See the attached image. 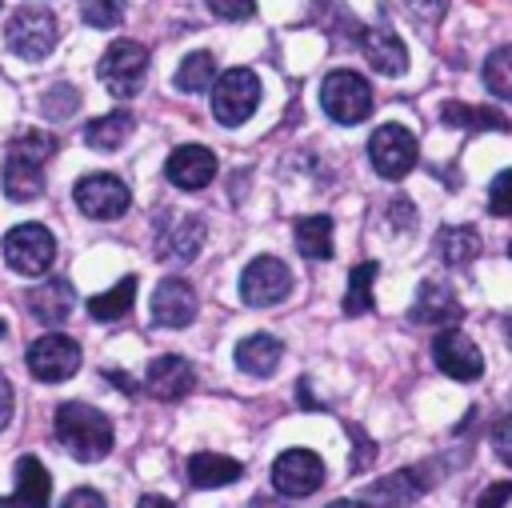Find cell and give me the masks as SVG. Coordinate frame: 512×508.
<instances>
[{
	"instance_id": "cell-1",
	"label": "cell",
	"mask_w": 512,
	"mask_h": 508,
	"mask_svg": "<svg viewBox=\"0 0 512 508\" xmlns=\"http://www.w3.org/2000/svg\"><path fill=\"white\" fill-rule=\"evenodd\" d=\"M56 156V136L48 132H20L12 144H8V156H4V172H0V184H4V196L8 200H36L44 192V164Z\"/></svg>"
},
{
	"instance_id": "cell-2",
	"label": "cell",
	"mask_w": 512,
	"mask_h": 508,
	"mask_svg": "<svg viewBox=\"0 0 512 508\" xmlns=\"http://www.w3.org/2000/svg\"><path fill=\"white\" fill-rule=\"evenodd\" d=\"M56 440L64 444L68 456H76L84 464L104 460L112 452V420L92 404L68 400L56 408Z\"/></svg>"
},
{
	"instance_id": "cell-3",
	"label": "cell",
	"mask_w": 512,
	"mask_h": 508,
	"mask_svg": "<svg viewBox=\"0 0 512 508\" xmlns=\"http://www.w3.org/2000/svg\"><path fill=\"white\" fill-rule=\"evenodd\" d=\"M96 76L116 100H132L148 76V48L140 40H112L96 64Z\"/></svg>"
},
{
	"instance_id": "cell-4",
	"label": "cell",
	"mask_w": 512,
	"mask_h": 508,
	"mask_svg": "<svg viewBox=\"0 0 512 508\" xmlns=\"http://www.w3.org/2000/svg\"><path fill=\"white\" fill-rule=\"evenodd\" d=\"M320 108H324L328 120H336V124H360V120H368V112H372V88H368V80H364L360 72L336 68V72H328L324 84H320Z\"/></svg>"
},
{
	"instance_id": "cell-5",
	"label": "cell",
	"mask_w": 512,
	"mask_h": 508,
	"mask_svg": "<svg viewBox=\"0 0 512 508\" xmlns=\"http://www.w3.org/2000/svg\"><path fill=\"white\" fill-rule=\"evenodd\" d=\"M260 104V80L252 68H228L212 84V116L224 128H240Z\"/></svg>"
},
{
	"instance_id": "cell-6",
	"label": "cell",
	"mask_w": 512,
	"mask_h": 508,
	"mask_svg": "<svg viewBox=\"0 0 512 508\" xmlns=\"http://www.w3.org/2000/svg\"><path fill=\"white\" fill-rule=\"evenodd\" d=\"M4 260L20 276H44L56 260V240L44 224H16L4 236Z\"/></svg>"
},
{
	"instance_id": "cell-7",
	"label": "cell",
	"mask_w": 512,
	"mask_h": 508,
	"mask_svg": "<svg viewBox=\"0 0 512 508\" xmlns=\"http://www.w3.org/2000/svg\"><path fill=\"white\" fill-rule=\"evenodd\" d=\"M72 196H76V208L84 216H92V220H120L128 212V204H132L128 184L120 176H112V172L80 176L76 188H72Z\"/></svg>"
},
{
	"instance_id": "cell-8",
	"label": "cell",
	"mask_w": 512,
	"mask_h": 508,
	"mask_svg": "<svg viewBox=\"0 0 512 508\" xmlns=\"http://www.w3.org/2000/svg\"><path fill=\"white\" fill-rule=\"evenodd\" d=\"M4 40L16 56L44 60L56 48V16L48 8H20V12H12L8 28H4Z\"/></svg>"
},
{
	"instance_id": "cell-9",
	"label": "cell",
	"mask_w": 512,
	"mask_h": 508,
	"mask_svg": "<svg viewBox=\"0 0 512 508\" xmlns=\"http://www.w3.org/2000/svg\"><path fill=\"white\" fill-rule=\"evenodd\" d=\"M368 160L384 180H400L416 168V136L404 124H380L368 136Z\"/></svg>"
},
{
	"instance_id": "cell-10",
	"label": "cell",
	"mask_w": 512,
	"mask_h": 508,
	"mask_svg": "<svg viewBox=\"0 0 512 508\" xmlns=\"http://www.w3.org/2000/svg\"><path fill=\"white\" fill-rule=\"evenodd\" d=\"M288 292H292V272H288L284 260H276V256H256V260H248V268H244V276H240V296H244V304H252V308H272V304H280Z\"/></svg>"
},
{
	"instance_id": "cell-11",
	"label": "cell",
	"mask_w": 512,
	"mask_h": 508,
	"mask_svg": "<svg viewBox=\"0 0 512 508\" xmlns=\"http://www.w3.org/2000/svg\"><path fill=\"white\" fill-rule=\"evenodd\" d=\"M80 368V344L64 332H48L28 348V372L44 384H60Z\"/></svg>"
},
{
	"instance_id": "cell-12",
	"label": "cell",
	"mask_w": 512,
	"mask_h": 508,
	"mask_svg": "<svg viewBox=\"0 0 512 508\" xmlns=\"http://www.w3.org/2000/svg\"><path fill=\"white\" fill-rule=\"evenodd\" d=\"M272 484L284 496H312L324 484V460L308 448H288L272 460Z\"/></svg>"
},
{
	"instance_id": "cell-13",
	"label": "cell",
	"mask_w": 512,
	"mask_h": 508,
	"mask_svg": "<svg viewBox=\"0 0 512 508\" xmlns=\"http://www.w3.org/2000/svg\"><path fill=\"white\" fill-rule=\"evenodd\" d=\"M432 360H436V368H440L444 376H452V380H480V376H484V356H480V348H476L460 328L436 332V340H432Z\"/></svg>"
},
{
	"instance_id": "cell-14",
	"label": "cell",
	"mask_w": 512,
	"mask_h": 508,
	"mask_svg": "<svg viewBox=\"0 0 512 508\" xmlns=\"http://www.w3.org/2000/svg\"><path fill=\"white\" fill-rule=\"evenodd\" d=\"M216 152L212 148H204V144H180V148H172V156H168V164H164V176H168V184H176V188H184V192H200V188H208L212 180H216Z\"/></svg>"
},
{
	"instance_id": "cell-15",
	"label": "cell",
	"mask_w": 512,
	"mask_h": 508,
	"mask_svg": "<svg viewBox=\"0 0 512 508\" xmlns=\"http://www.w3.org/2000/svg\"><path fill=\"white\" fill-rule=\"evenodd\" d=\"M192 316H196V292H192V284L180 280V276L160 280L156 292H152V320L160 328H184V324H192Z\"/></svg>"
},
{
	"instance_id": "cell-16",
	"label": "cell",
	"mask_w": 512,
	"mask_h": 508,
	"mask_svg": "<svg viewBox=\"0 0 512 508\" xmlns=\"http://www.w3.org/2000/svg\"><path fill=\"white\" fill-rule=\"evenodd\" d=\"M144 388L156 396V400H184L192 388H196V372L184 356H156L144 372Z\"/></svg>"
},
{
	"instance_id": "cell-17",
	"label": "cell",
	"mask_w": 512,
	"mask_h": 508,
	"mask_svg": "<svg viewBox=\"0 0 512 508\" xmlns=\"http://www.w3.org/2000/svg\"><path fill=\"white\" fill-rule=\"evenodd\" d=\"M360 48L368 56V64L380 72V76H400L408 68V48L404 40L388 28V24H372L360 32Z\"/></svg>"
},
{
	"instance_id": "cell-18",
	"label": "cell",
	"mask_w": 512,
	"mask_h": 508,
	"mask_svg": "<svg viewBox=\"0 0 512 508\" xmlns=\"http://www.w3.org/2000/svg\"><path fill=\"white\" fill-rule=\"evenodd\" d=\"M72 308H76V292H72V284L60 280V276H48L44 284H36V288L28 292V312H32L40 324H48V328L64 324V320L72 316Z\"/></svg>"
},
{
	"instance_id": "cell-19",
	"label": "cell",
	"mask_w": 512,
	"mask_h": 508,
	"mask_svg": "<svg viewBox=\"0 0 512 508\" xmlns=\"http://www.w3.org/2000/svg\"><path fill=\"white\" fill-rule=\"evenodd\" d=\"M200 244H204V220H196V216H176V220H168V224L160 228L156 252H160L164 260L184 264V260H196Z\"/></svg>"
},
{
	"instance_id": "cell-20",
	"label": "cell",
	"mask_w": 512,
	"mask_h": 508,
	"mask_svg": "<svg viewBox=\"0 0 512 508\" xmlns=\"http://www.w3.org/2000/svg\"><path fill=\"white\" fill-rule=\"evenodd\" d=\"M412 320L416 324H440V328L456 324L460 320L456 292L448 284H440V280H424L420 292H416V304H412Z\"/></svg>"
},
{
	"instance_id": "cell-21",
	"label": "cell",
	"mask_w": 512,
	"mask_h": 508,
	"mask_svg": "<svg viewBox=\"0 0 512 508\" xmlns=\"http://www.w3.org/2000/svg\"><path fill=\"white\" fill-rule=\"evenodd\" d=\"M52 504V476L36 456H20L16 460V492H12V508H48Z\"/></svg>"
},
{
	"instance_id": "cell-22",
	"label": "cell",
	"mask_w": 512,
	"mask_h": 508,
	"mask_svg": "<svg viewBox=\"0 0 512 508\" xmlns=\"http://www.w3.org/2000/svg\"><path fill=\"white\" fill-rule=\"evenodd\" d=\"M280 356H284V344L276 336H268V332H252V336H244L236 344V364L248 376H272Z\"/></svg>"
},
{
	"instance_id": "cell-23",
	"label": "cell",
	"mask_w": 512,
	"mask_h": 508,
	"mask_svg": "<svg viewBox=\"0 0 512 508\" xmlns=\"http://www.w3.org/2000/svg\"><path fill=\"white\" fill-rule=\"evenodd\" d=\"M240 476H244V468L232 456H220V452H196V456H188V480H192V488H220V484H232Z\"/></svg>"
},
{
	"instance_id": "cell-24",
	"label": "cell",
	"mask_w": 512,
	"mask_h": 508,
	"mask_svg": "<svg viewBox=\"0 0 512 508\" xmlns=\"http://www.w3.org/2000/svg\"><path fill=\"white\" fill-rule=\"evenodd\" d=\"M440 120L448 128H468V132H508V116L496 112V108H476V104H460V100H448L440 108Z\"/></svg>"
},
{
	"instance_id": "cell-25",
	"label": "cell",
	"mask_w": 512,
	"mask_h": 508,
	"mask_svg": "<svg viewBox=\"0 0 512 508\" xmlns=\"http://www.w3.org/2000/svg\"><path fill=\"white\" fill-rule=\"evenodd\" d=\"M132 128H136L132 112L116 108V112H108V116H96V120L84 128V144L96 148V152H116V148L132 136Z\"/></svg>"
},
{
	"instance_id": "cell-26",
	"label": "cell",
	"mask_w": 512,
	"mask_h": 508,
	"mask_svg": "<svg viewBox=\"0 0 512 508\" xmlns=\"http://www.w3.org/2000/svg\"><path fill=\"white\" fill-rule=\"evenodd\" d=\"M292 236H296L300 256H308V260H328L332 256V216H324V212L300 216Z\"/></svg>"
},
{
	"instance_id": "cell-27",
	"label": "cell",
	"mask_w": 512,
	"mask_h": 508,
	"mask_svg": "<svg viewBox=\"0 0 512 508\" xmlns=\"http://www.w3.org/2000/svg\"><path fill=\"white\" fill-rule=\"evenodd\" d=\"M436 252H440V260L444 264H468V260H476V252H480V232L472 228V224H444L440 232H436Z\"/></svg>"
},
{
	"instance_id": "cell-28",
	"label": "cell",
	"mask_w": 512,
	"mask_h": 508,
	"mask_svg": "<svg viewBox=\"0 0 512 508\" xmlns=\"http://www.w3.org/2000/svg\"><path fill=\"white\" fill-rule=\"evenodd\" d=\"M132 300H136V276H124V280H116L108 292H96V296L88 300V316L100 320V324L120 320V316H128Z\"/></svg>"
},
{
	"instance_id": "cell-29",
	"label": "cell",
	"mask_w": 512,
	"mask_h": 508,
	"mask_svg": "<svg viewBox=\"0 0 512 508\" xmlns=\"http://www.w3.org/2000/svg\"><path fill=\"white\" fill-rule=\"evenodd\" d=\"M420 488H424V484L416 480V472H412V468H404V472H392L388 480L372 484L368 504H372V508H400V504L416 500V496H420Z\"/></svg>"
},
{
	"instance_id": "cell-30",
	"label": "cell",
	"mask_w": 512,
	"mask_h": 508,
	"mask_svg": "<svg viewBox=\"0 0 512 508\" xmlns=\"http://www.w3.org/2000/svg\"><path fill=\"white\" fill-rule=\"evenodd\" d=\"M216 56L212 52H188L184 60H180V68H176V88L180 92H208L212 84H216Z\"/></svg>"
},
{
	"instance_id": "cell-31",
	"label": "cell",
	"mask_w": 512,
	"mask_h": 508,
	"mask_svg": "<svg viewBox=\"0 0 512 508\" xmlns=\"http://www.w3.org/2000/svg\"><path fill=\"white\" fill-rule=\"evenodd\" d=\"M376 276H380V264H376V260H364V264L352 268L348 292H344V312H348V316L372 312V284H376Z\"/></svg>"
},
{
	"instance_id": "cell-32",
	"label": "cell",
	"mask_w": 512,
	"mask_h": 508,
	"mask_svg": "<svg viewBox=\"0 0 512 508\" xmlns=\"http://www.w3.org/2000/svg\"><path fill=\"white\" fill-rule=\"evenodd\" d=\"M484 84H488L492 96L512 100V44L496 48V52L484 60Z\"/></svg>"
},
{
	"instance_id": "cell-33",
	"label": "cell",
	"mask_w": 512,
	"mask_h": 508,
	"mask_svg": "<svg viewBox=\"0 0 512 508\" xmlns=\"http://www.w3.org/2000/svg\"><path fill=\"white\" fill-rule=\"evenodd\" d=\"M80 16L88 28H116L124 20V0H80Z\"/></svg>"
},
{
	"instance_id": "cell-34",
	"label": "cell",
	"mask_w": 512,
	"mask_h": 508,
	"mask_svg": "<svg viewBox=\"0 0 512 508\" xmlns=\"http://www.w3.org/2000/svg\"><path fill=\"white\" fill-rule=\"evenodd\" d=\"M40 108H44V116L64 120V116H72V112L80 108V96H76V88H72V84H56V88H48V92H44Z\"/></svg>"
},
{
	"instance_id": "cell-35",
	"label": "cell",
	"mask_w": 512,
	"mask_h": 508,
	"mask_svg": "<svg viewBox=\"0 0 512 508\" xmlns=\"http://www.w3.org/2000/svg\"><path fill=\"white\" fill-rule=\"evenodd\" d=\"M488 212L492 216H512V168L496 172V180L488 184Z\"/></svg>"
},
{
	"instance_id": "cell-36",
	"label": "cell",
	"mask_w": 512,
	"mask_h": 508,
	"mask_svg": "<svg viewBox=\"0 0 512 508\" xmlns=\"http://www.w3.org/2000/svg\"><path fill=\"white\" fill-rule=\"evenodd\" d=\"M492 452L512 468V412L492 424Z\"/></svg>"
},
{
	"instance_id": "cell-37",
	"label": "cell",
	"mask_w": 512,
	"mask_h": 508,
	"mask_svg": "<svg viewBox=\"0 0 512 508\" xmlns=\"http://www.w3.org/2000/svg\"><path fill=\"white\" fill-rule=\"evenodd\" d=\"M220 20H248L256 16V0H204Z\"/></svg>"
},
{
	"instance_id": "cell-38",
	"label": "cell",
	"mask_w": 512,
	"mask_h": 508,
	"mask_svg": "<svg viewBox=\"0 0 512 508\" xmlns=\"http://www.w3.org/2000/svg\"><path fill=\"white\" fill-rule=\"evenodd\" d=\"M404 8H408L412 16H420L424 24H436V20L444 16V8H448V0H404Z\"/></svg>"
},
{
	"instance_id": "cell-39",
	"label": "cell",
	"mask_w": 512,
	"mask_h": 508,
	"mask_svg": "<svg viewBox=\"0 0 512 508\" xmlns=\"http://www.w3.org/2000/svg\"><path fill=\"white\" fill-rule=\"evenodd\" d=\"M508 500H512V484H508V480H496L488 492H480L476 508H504Z\"/></svg>"
},
{
	"instance_id": "cell-40",
	"label": "cell",
	"mask_w": 512,
	"mask_h": 508,
	"mask_svg": "<svg viewBox=\"0 0 512 508\" xmlns=\"http://www.w3.org/2000/svg\"><path fill=\"white\" fill-rule=\"evenodd\" d=\"M60 508H108V504H104V496H100L96 488H76V492L64 496Z\"/></svg>"
},
{
	"instance_id": "cell-41",
	"label": "cell",
	"mask_w": 512,
	"mask_h": 508,
	"mask_svg": "<svg viewBox=\"0 0 512 508\" xmlns=\"http://www.w3.org/2000/svg\"><path fill=\"white\" fill-rule=\"evenodd\" d=\"M12 408H16V396H12L8 376L0 372V432H4V428H8V420H12Z\"/></svg>"
},
{
	"instance_id": "cell-42",
	"label": "cell",
	"mask_w": 512,
	"mask_h": 508,
	"mask_svg": "<svg viewBox=\"0 0 512 508\" xmlns=\"http://www.w3.org/2000/svg\"><path fill=\"white\" fill-rule=\"evenodd\" d=\"M248 508H288V500L284 496H252Z\"/></svg>"
},
{
	"instance_id": "cell-43",
	"label": "cell",
	"mask_w": 512,
	"mask_h": 508,
	"mask_svg": "<svg viewBox=\"0 0 512 508\" xmlns=\"http://www.w3.org/2000/svg\"><path fill=\"white\" fill-rule=\"evenodd\" d=\"M136 508H172V500H164V496L148 492V496H140V504H136Z\"/></svg>"
},
{
	"instance_id": "cell-44",
	"label": "cell",
	"mask_w": 512,
	"mask_h": 508,
	"mask_svg": "<svg viewBox=\"0 0 512 508\" xmlns=\"http://www.w3.org/2000/svg\"><path fill=\"white\" fill-rule=\"evenodd\" d=\"M328 508H372L368 500H332Z\"/></svg>"
},
{
	"instance_id": "cell-45",
	"label": "cell",
	"mask_w": 512,
	"mask_h": 508,
	"mask_svg": "<svg viewBox=\"0 0 512 508\" xmlns=\"http://www.w3.org/2000/svg\"><path fill=\"white\" fill-rule=\"evenodd\" d=\"M504 340H508V348H512V316H504Z\"/></svg>"
},
{
	"instance_id": "cell-46",
	"label": "cell",
	"mask_w": 512,
	"mask_h": 508,
	"mask_svg": "<svg viewBox=\"0 0 512 508\" xmlns=\"http://www.w3.org/2000/svg\"><path fill=\"white\" fill-rule=\"evenodd\" d=\"M4 332H8V324H4V320H0V340H4Z\"/></svg>"
},
{
	"instance_id": "cell-47",
	"label": "cell",
	"mask_w": 512,
	"mask_h": 508,
	"mask_svg": "<svg viewBox=\"0 0 512 508\" xmlns=\"http://www.w3.org/2000/svg\"><path fill=\"white\" fill-rule=\"evenodd\" d=\"M508 256H512V244H508Z\"/></svg>"
}]
</instances>
